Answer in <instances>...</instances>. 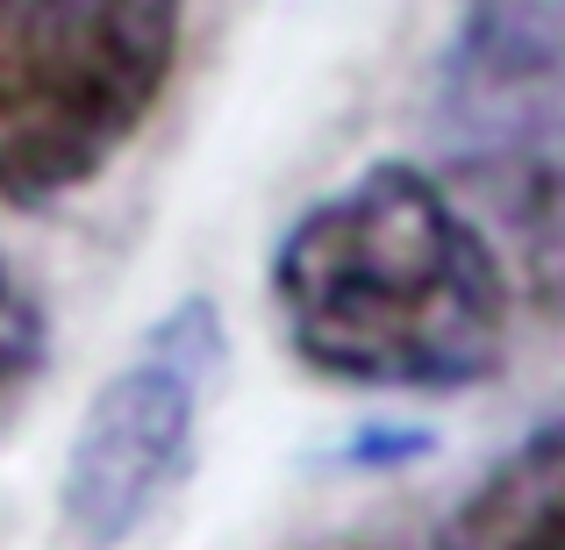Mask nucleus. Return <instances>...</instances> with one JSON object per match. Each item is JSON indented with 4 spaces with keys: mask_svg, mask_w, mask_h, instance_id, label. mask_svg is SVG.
Wrapping results in <instances>:
<instances>
[{
    "mask_svg": "<svg viewBox=\"0 0 565 550\" xmlns=\"http://www.w3.org/2000/svg\"><path fill=\"white\" fill-rule=\"evenodd\" d=\"M437 550H565V414L537 422L472 479Z\"/></svg>",
    "mask_w": 565,
    "mask_h": 550,
    "instance_id": "nucleus-5",
    "label": "nucleus"
},
{
    "mask_svg": "<svg viewBox=\"0 0 565 550\" xmlns=\"http://www.w3.org/2000/svg\"><path fill=\"white\" fill-rule=\"evenodd\" d=\"M222 371V315L186 293L86 393L57 472V515L79 550H122L180 494L201 451L207 379Z\"/></svg>",
    "mask_w": 565,
    "mask_h": 550,
    "instance_id": "nucleus-4",
    "label": "nucleus"
},
{
    "mask_svg": "<svg viewBox=\"0 0 565 550\" xmlns=\"http://www.w3.org/2000/svg\"><path fill=\"white\" fill-rule=\"evenodd\" d=\"M294 358L359 393H472L509 358V265L466 201L380 158L308 201L273 250Z\"/></svg>",
    "mask_w": 565,
    "mask_h": 550,
    "instance_id": "nucleus-1",
    "label": "nucleus"
},
{
    "mask_svg": "<svg viewBox=\"0 0 565 550\" xmlns=\"http://www.w3.org/2000/svg\"><path fill=\"white\" fill-rule=\"evenodd\" d=\"M316 550H401V543H380V537H337V543H316Z\"/></svg>",
    "mask_w": 565,
    "mask_h": 550,
    "instance_id": "nucleus-7",
    "label": "nucleus"
},
{
    "mask_svg": "<svg viewBox=\"0 0 565 550\" xmlns=\"http://www.w3.org/2000/svg\"><path fill=\"white\" fill-rule=\"evenodd\" d=\"M437 122L501 265L565 301V0H458Z\"/></svg>",
    "mask_w": 565,
    "mask_h": 550,
    "instance_id": "nucleus-3",
    "label": "nucleus"
},
{
    "mask_svg": "<svg viewBox=\"0 0 565 550\" xmlns=\"http://www.w3.org/2000/svg\"><path fill=\"white\" fill-rule=\"evenodd\" d=\"M36 365H43V308L29 301V287L14 279L8 250H0V393H14Z\"/></svg>",
    "mask_w": 565,
    "mask_h": 550,
    "instance_id": "nucleus-6",
    "label": "nucleus"
},
{
    "mask_svg": "<svg viewBox=\"0 0 565 550\" xmlns=\"http://www.w3.org/2000/svg\"><path fill=\"white\" fill-rule=\"evenodd\" d=\"M186 0H0V201H65L129 151L180 65Z\"/></svg>",
    "mask_w": 565,
    "mask_h": 550,
    "instance_id": "nucleus-2",
    "label": "nucleus"
}]
</instances>
